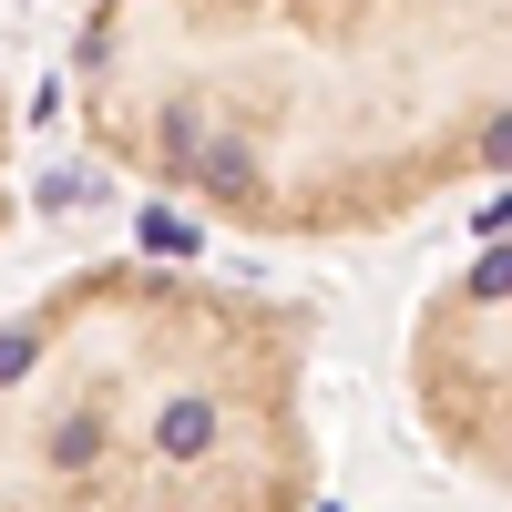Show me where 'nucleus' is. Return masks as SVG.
<instances>
[{"label": "nucleus", "mask_w": 512, "mask_h": 512, "mask_svg": "<svg viewBox=\"0 0 512 512\" xmlns=\"http://www.w3.org/2000/svg\"><path fill=\"white\" fill-rule=\"evenodd\" d=\"M72 113L236 236H390L512 175V0H93Z\"/></svg>", "instance_id": "obj_1"}, {"label": "nucleus", "mask_w": 512, "mask_h": 512, "mask_svg": "<svg viewBox=\"0 0 512 512\" xmlns=\"http://www.w3.org/2000/svg\"><path fill=\"white\" fill-rule=\"evenodd\" d=\"M410 410L451 472H472L512 502V226L420 297Z\"/></svg>", "instance_id": "obj_2"}, {"label": "nucleus", "mask_w": 512, "mask_h": 512, "mask_svg": "<svg viewBox=\"0 0 512 512\" xmlns=\"http://www.w3.org/2000/svg\"><path fill=\"white\" fill-rule=\"evenodd\" d=\"M0 216H11V93H0Z\"/></svg>", "instance_id": "obj_3"}]
</instances>
